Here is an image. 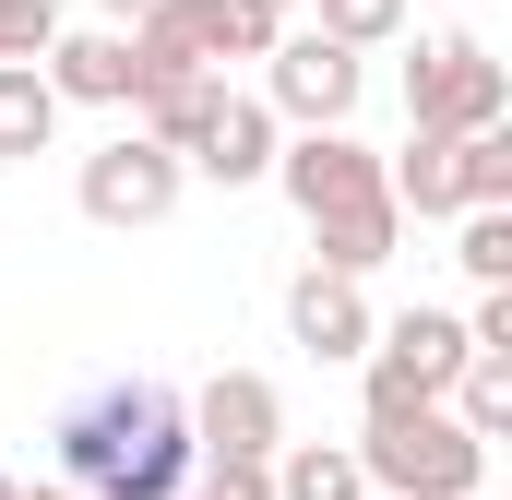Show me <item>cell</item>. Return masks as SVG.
I'll return each instance as SVG.
<instances>
[{
  "label": "cell",
  "mask_w": 512,
  "mask_h": 500,
  "mask_svg": "<svg viewBox=\"0 0 512 500\" xmlns=\"http://www.w3.org/2000/svg\"><path fill=\"white\" fill-rule=\"evenodd\" d=\"M96 12H108V24H131V12H143V0H96Z\"/></svg>",
  "instance_id": "cell-24"
},
{
  "label": "cell",
  "mask_w": 512,
  "mask_h": 500,
  "mask_svg": "<svg viewBox=\"0 0 512 500\" xmlns=\"http://www.w3.org/2000/svg\"><path fill=\"white\" fill-rule=\"evenodd\" d=\"M191 441L203 453H239V465H274V441H286V393L262 370H215L191 393Z\"/></svg>",
  "instance_id": "cell-8"
},
{
  "label": "cell",
  "mask_w": 512,
  "mask_h": 500,
  "mask_svg": "<svg viewBox=\"0 0 512 500\" xmlns=\"http://www.w3.org/2000/svg\"><path fill=\"white\" fill-rule=\"evenodd\" d=\"M382 179H393V215H417V227L465 215V131H405V155H382Z\"/></svg>",
  "instance_id": "cell-11"
},
{
  "label": "cell",
  "mask_w": 512,
  "mask_h": 500,
  "mask_svg": "<svg viewBox=\"0 0 512 500\" xmlns=\"http://www.w3.org/2000/svg\"><path fill=\"white\" fill-rule=\"evenodd\" d=\"M274 143H286V120L262 108V96H215V120L191 131V179H215V191H251V179H274Z\"/></svg>",
  "instance_id": "cell-10"
},
{
  "label": "cell",
  "mask_w": 512,
  "mask_h": 500,
  "mask_svg": "<svg viewBox=\"0 0 512 500\" xmlns=\"http://www.w3.org/2000/svg\"><path fill=\"white\" fill-rule=\"evenodd\" d=\"M24 500H84V489H72V477H24Z\"/></svg>",
  "instance_id": "cell-23"
},
{
  "label": "cell",
  "mask_w": 512,
  "mask_h": 500,
  "mask_svg": "<svg viewBox=\"0 0 512 500\" xmlns=\"http://www.w3.org/2000/svg\"><path fill=\"white\" fill-rule=\"evenodd\" d=\"M179 191H191V167H179L155 131L96 143V155H84V179H72V203H84L96 227H167V215H179Z\"/></svg>",
  "instance_id": "cell-7"
},
{
  "label": "cell",
  "mask_w": 512,
  "mask_h": 500,
  "mask_svg": "<svg viewBox=\"0 0 512 500\" xmlns=\"http://www.w3.org/2000/svg\"><path fill=\"white\" fill-rule=\"evenodd\" d=\"M358 84H370V48H334L322 24H298V36H274L262 48V108L286 131H322L358 108Z\"/></svg>",
  "instance_id": "cell-6"
},
{
  "label": "cell",
  "mask_w": 512,
  "mask_h": 500,
  "mask_svg": "<svg viewBox=\"0 0 512 500\" xmlns=\"http://www.w3.org/2000/svg\"><path fill=\"white\" fill-rule=\"evenodd\" d=\"M60 143V84L36 60H0V155H48Z\"/></svg>",
  "instance_id": "cell-15"
},
{
  "label": "cell",
  "mask_w": 512,
  "mask_h": 500,
  "mask_svg": "<svg viewBox=\"0 0 512 500\" xmlns=\"http://www.w3.org/2000/svg\"><path fill=\"white\" fill-rule=\"evenodd\" d=\"M0 500H24V477H0Z\"/></svg>",
  "instance_id": "cell-25"
},
{
  "label": "cell",
  "mask_w": 512,
  "mask_h": 500,
  "mask_svg": "<svg viewBox=\"0 0 512 500\" xmlns=\"http://www.w3.org/2000/svg\"><path fill=\"white\" fill-rule=\"evenodd\" d=\"M465 203H512V131H465Z\"/></svg>",
  "instance_id": "cell-20"
},
{
  "label": "cell",
  "mask_w": 512,
  "mask_h": 500,
  "mask_svg": "<svg viewBox=\"0 0 512 500\" xmlns=\"http://www.w3.org/2000/svg\"><path fill=\"white\" fill-rule=\"evenodd\" d=\"M370 274H334V262H310L298 286H286V334L310 346V358H370Z\"/></svg>",
  "instance_id": "cell-9"
},
{
  "label": "cell",
  "mask_w": 512,
  "mask_h": 500,
  "mask_svg": "<svg viewBox=\"0 0 512 500\" xmlns=\"http://www.w3.org/2000/svg\"><path fill=\"white\" fill-rule=\"evenodd\" d=\"M477 346H465V322L453 310H393V322H370V358H358V417H405V405H441L453 393V370H465Z\"/></svg>",
  "instance_id": "cell-4"
},
{
  "label": "cell",
  "mask_w": 512,
  "mask_h": 500,
  "mask_svg": "<svg viewBox=\"0 0 512 500\" xmlns=\"http://www.w3.org/2000/svg\"><path fill=\"white\" fill-rule=\"evenodd\" d=\"M274 500H370L358 441H274Z\"/></svg>",
  "instance_id": "cell-14"
},
{
  "label": "cell",
  "mask_w": 512,
  "mask_h": 500,
  "mask_svg": "<svg viewBox=\"0 0 512 500\" xmlns=\"http://www.w3.org/2000/svg\"><path fill=\"white\" fill-rule=\"evenodd\" d=\"M274 191L310 215V239H322V262H334V274H382L393 239H405L382 155H370L346 120H322V131H298V143H274Z\"/></svg>",
  "instance_id": "cell-2"
},
{
  "label": "cell",
  "mask_w": 512,
  "mask_h": 500,
  "mask_svg": "<svg viewBox=\"0 0 512 500\" xmlns=\"http://www.w3.org/2000/svg\"><path fill=\"white\" fill-rule=\"evenodd\" d=\"M36 72L60 84V108H131V36H120V24L48 36V60H36Z\"/></svg>",
  "instance_id": "cell-12"
},
{
  "label": "cell",
  "mask_w": 512,
  "mask_h": 500,
  "mask_svg": "<svg viewBox=\"0 0 512 500\" xmlns=\"http://www.w3.org/2000/svg\"><path fill=\"white\" fill-rule=\"evenodd\" d=\"M60 36V0H0V60H48Z\"/></svg>",
  "instance_id": "cell-22"
},
{
  "label": "cell",
  "mask_w": 512,
  "mask_h": 500,
  "mask_svg": "<svg viewBox=\"0 0 512 500\" xmlns=\"http://www.w3.org/2000/svg\"><path fill=\"white\" fill-rule=\"evenodd\" d=\"M310 24H322L334 48H393V36H405V0H322Z\"/></svg>",
  "instance_id": "cell-19"
},
{
  "label": "cell",
  "mask_w": 512,
  "mask_h": 500,
  "mask_svg": "<svg viewBox=\"0 0 512 500\" xmlns=\"http://www.w3.org/2000/svg\"><path fill=\"white\" fill-rule=\"evenodd\" d=\"M274 12H286V0H274Z\"/></svg>",
  "instance_id": "cell-26"
},
{
  "label": "cell",
  "mask_w": 512,
  "mask_h": 500,
  "mask_svg": "<svg viewBox=\"0 0 512 500\" xmlns=\"http://www.w3.org/2000/svg\"><path fill=\"white\" fill-rule=\"evenodd\" d=\"M48 441H60V477L84 500H179L191 465H203L191 393H167V381H96V393H72Z\"/></svg>",
  "instance_id": "cell-1"
},
{
  "label": "cell",
  "mask_w": 512,
  "mask_h": 500,
  "mask_svg": "<svg viewBox=\"0 0 512 500\" xmlns=\"http://www.w3.org/2000/svg\"><path fill=\"white\" fill-rule=\"evenodd\" d=\"M453 262H465L477 286H512V203H465V215H453Z\"/></svg>",
  "instance_id": "cell-18"
},
{
  "label": "cell",
  "mask_w": 512,
  "mask_h": 500,
  "mask_svg": "<svg viewBox=\"0 0 512 500\" xmlns=\"http://www.w3.org/2000/svg\"><path fill=\"white\" fill-rule=\"evenodd\" d=\"M489 120H512V72L477 36H417V60H405V131H489Z\"/></svg>",
  "instance_id": "cell-5"
},
{
  "label": "cell",
  "mask_w": 512,
  "mask_h": 500,
  "mask_svg": "<svg viewBox=\"0 0 512 500\" xmlns=\"http://www.w3.org/2000/svg\"><path fill=\"white\" fill-rule=\"evenodd\" d=\"M358 477L382 500H477L489 489V441L453 405H405V417H358Z\"/></svg>",
  "instance_id": "cell-3"
},
{
  "label": "cell",
  "mask_w": 512,
  "mask_h": 500,
  "mask_svg": "<svg viewBox=\"0 0 512 500\" xmlns=\"http://www.w3.org/2000/svg\"><path fill=\"white\" fill-rule=\"evenodd\" d=\"M0 167H12V155H0Z\"/></svg>",
  "instance_id": "cell-27"
},
{
  "label": "cell",
  "mask_w": 512,
  "mask_h": 500,
  "mask_svg": "<svg viewBox=\"0 0 512 500\" xmlns=\"http://www.w3.org/2000/svg\"><path fill=\"white\" fill-rule=\"evenodd\" d=\"M441 405H453V417H465L477 441H501V429H512V358H465Z\"/></svg>",
  "instance_id": "cell-17"
},
{
  "label": "cell",
  "mask_w": 512,
  "mask_h": 500,
  "mask_svg": "<svg viewBox=\"0 0 512 500\" xmlns=\"http://www.w3.org/2000/svg\"><path fill=\"white\" fill-rule=\"evenodd\" d=\"M179 500H274V465H239V453H203Z\"/></svg>",
  "instance_id": "cell-21"
},
{
  "label": "cell",
  "mask_w": 512,
  "mask_h": 500,
  "mask_svg": "<svg viewBox=\"0 0 512 500\" xmlns=\"http://www.w3.org/2000/svg\"><path fill=\"white\" fill-rule=\"evenodd\" d=\"M179 12H191V48H203L215 72H227V60H262V48L286 36L274 0H179Z\"/></svg>",
  "instance_id": "cell-13"
},
{
  "label": "cell",
  "mask_w": 512,
  "mask_h": 500,
  "mask_svg": "<svg viewBox=\"0 0 512 500\" xmlns=\"http://www.w3.org/2000/svg\"><path fill=\"white\" fill-rule=\"evenodd\" d=\"M215 96H227V72H179V84H143L131 108H143V131H155L167 155H191V131L215 120Z\"/></svg>",
  "instance_id": "cell-16"
}]
</instances>
